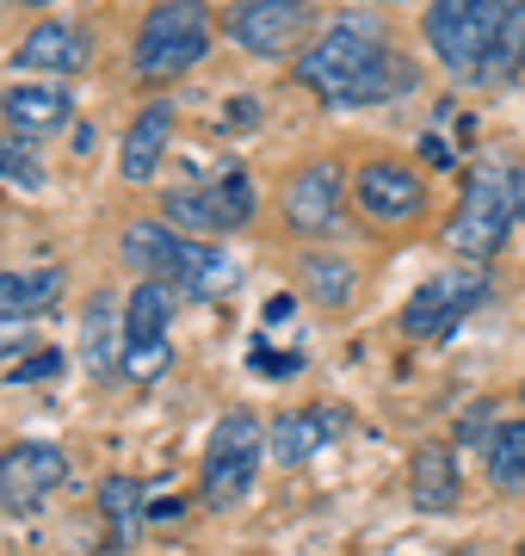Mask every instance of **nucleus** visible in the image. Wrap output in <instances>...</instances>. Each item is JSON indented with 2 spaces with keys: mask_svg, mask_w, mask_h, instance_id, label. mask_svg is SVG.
Instances as JSON below:
<instances>
[{
  "mask_svg": "<svg viewBox=\"0 0 525 556\" xmlns=\"http://www.w3.org/2000/svg\"><path fill=\"white\" fill-rule=\"evenodd\" d=\"M260 457H266V427L247 408L222 415L204 439V470H199V501L210 514H229L242 507L254 477H260Z\"/></svg>",
  "mask_w": 525,
  "mask_h": 556,
  "instance_id": "obj_4",
  "label": "nucleus"
},
{
  "mask_svg": "<svg viewBox=\"0 0 525 556\" xmlns=\"http://www.w3.org/2000/svg\"><path fill=\"white\" fill-rule=\"evenodd\" d=\"M254 217V179L242 167H229V174L204 179V186H180V192H167L162 199V223L167 229H185V236H229V229H242Z\"/></svg>",
  "mask_w": 525,
  "mask_h": 556,
  "instance_id": "obj_8",
  "label": "nucleus"
},
{
  "mask_svg": "<svg viewBox=\"0 0 525 556\" xmlns=\"http://www.w3.org/2000/svg\"><path fill=\"white\" fill-rule=\"evenodd\" d=\"M222 31H229L235 50H247V56L279 62L316 31V7H304V0H242V7L222 13Z\"/></svg>",
  "mask_w": 525,
  "mask_h": 556,
  "instance_id": "obj_9",
  "label": "nucleus"
},
{
  "mask_svg": "<svg viewBox=\"0 0 525 556\" xmlns=\"http://www.w3.org/2000/svg\"><path fill=\"white\" fill-rule=\"evenodd\" d=\"M62 298V266H38V273H0V328L43 316Z\"/></svg>",
  "mask_w": 525,
  "mask_h": 556,
  "instance_id": "obj_20",
  "label": "nucleus"
},
{
  "mask_svg": "<svg viewBox=\"0 0 525 556\" xmlns=\"http://www.w3.org/2000/svg\"><path fill=\"white\" fill-rule=\"evenodd\" d=\"M87 56H93V43H87L81 25L43 20L20 38V56L13 62H20L25 75H75V68H87Z\"/></svg>",
  "mask_w": 525,
  "mask_h": 556,
  "instance_id": "obj_15",
  "label": "nucleus"
},
{
  "mask_svg": "<svg viewBox=\"0 0 525 556\" xmlns=\"http://www.w3.org/2000/svg\"><path fill=\"white\" fill-rule=\"evenodd\" d=\"M68 482V457L50 439H20L0 452V514H31Z\"/></svg>",
  "mask_w": 525,
  "mask_h": 556,
  "instance_id": "obj_10",
  "label": "nucleus"
},
{
  "mask_svg": "<svg viewBox=\"0 0 525 556\" xmlns=\"http://www.w3.org/2000/svg\"><path fill=\"white\" fill-rule=\"evenodd\" d=\"M235 278H242V266L222 254V248L180 236V248H174V266H167L162 285H167L180 303H210V298H222V291H235Z\"/></svg>",
  "mask_w": 525,
  "mask_h": 556,
  "instance_id": "obj_14",
  "label": "nucleus"
},
{
  "mask_svg": "<svg viewBox=\"0 0 525 556\" xmlns=\"http://www.w3.org/2000/svg\"><path fill=\"white\" fill-rule=\"evenodd\" d=\"M167 142H174V100H155L142 105L137 124L124 130V155H118V174L130 179V186H142V179H155V167H162Z\"/></svg>",
  "mask_w": 525,
  "mask_h": 556,
  "instance_id": "obj_17",
  "label": "nucleus"
},
{
  "mask_svg": "<svg viewBox=\"0 0 525 556\" xmlns=\"http://www.w3.org/2000/svg\"><path fill=\"white\" fill-rule=\"evenodd\" d=\"M0 174H13L20 186H43V167L25 149H13V142H0Z\"/></svg>",
  "mask_w": 525,
  "mask_h": 556,
  "instance_id": "obj_25",
  "label": "nucleus"
},
{
  "mask_svg": "<svg viewBox=\"0 0 525 556\" xmlns=\"http://www.w3.org/2000/svg\"><path fill=\"white\" fill-rule=\"evenodd\" d=\"M341 433H346V415L341 408H328V402L284 408V415L266 427V457H272L279 470H297V464H309V457H322Z\"/></svg>",
  "mask_w": 525,
  "mask_h": 556,
  "instance_id": "obj_13",
  "label": "nucleus"
},
{
  "mask_svg": "<svg viewBox=\"0 0 525 556\" xmlns=\"http://www.w3.org/2000/svg\"><path fill=\"white\" fill-rule=\"evenodd\" d=\"M346 211V174L334 161H309L291 174L284 186V223L297 229V236H328Z\"/></svg>",
  "mask_w": 525,
  "mask_h": 556,
  "instance_id": "obj_12",
  "label": "nucleus"
},
{
  "mask_svg": "<svg viewBox=\"0 0 525 556\" xmlns=\"http://www.w3.org/2000/svg\"><path fill=\"white\" fill-rule=\"evenodd\" d=\"M520 192L525 174L507 155H483L464 179V199L445 223V248L458 254V266H483L495 248L507 241V229L520 223Z\"/></svg>",
  "mask_w": 525,
  "mask_h": 556,
  "instance_id": "obj_3",
  "label": "nucleus"
},
{
  "mask_svg": "<svg viewBox=\"0 0 525 556\" xmlns=\"http://www.w3.org/2000/svg\"><path fill=\"white\" fill-rule=\"evenodd\" d=\"M204 56H210V13L192 0L149 7V20L137 25V43H130L137 80H174L185 68H199Z\"/></svg>",
  "mask_w": 525,
  "mask_h": 556,
  "instance_id": "obj_5",
  "label": "nucleus"
},
{
  "mask_svg": "<svg viewBox=\"0 0 525 556\" xmlns=\"http://www.w3.org/2000/svg\"><path fill=\"white\" fill-rule=\"evenodd\" d=\"M81 365H87V378L124 371V309L105 291L87 303V316H81Z\"/></svg>",
  "mask_w": 525,
  "mask_h": 556,
  "instance_id": "obj_18",
  "label": "nucleus"
},
{
  "mask_svg": "<svg viewBox=\"0 0 525 556\" xmlns=\"http://www.w3.org/2000/svg\"><path fill=\"white\" fill-rule=\"evenodd\" d=\"M62 371V358L43 346V358H25V365H13V383H31V378H56Z\"/></svg>",
  "mask_w": 525,
  "mask_h": 556,
  "instance_id": "obj_26",
  "label": "nucleus"
},
{
  "mask_svg": "<svg viewBox=\"0 0 525 556\" xmlns=\"http://www.w3.org/2000/svg\"><path fill=\"white\" fill-rule=\"evenodd\" d=\"M353 204L364 211V223L396 229V223H414L426 211V186L402 161H364L359 179H353Z\"/></svg>",
  "mask_w": 525,
  "mask_h": 556,
  "instance_id": "obj_11",
  "label": "nucleus"
},
{
  "mask_svg": "<svg viewBox=\"0 0 525 556\" xmlns=\"http://www.w3.org/2000/svg\"><path fill=\"white\" fill-rule=\"evenodd\" d=\"M309 285H316V298H322V303H346V298H353V273H346L341 260L328 266V254H309Z\"/></svg>",
  "mask_w": 525,
  "mask_h": 556,
  "instance_id": "obj_24",
  "label": "nucleus"
},
{
  "mask_svg": "<svg viewBox=\"0 0 525 556\" xmlns=\"http://www.w3.org/2000/svg\"><path fill=\"white\" fill-rule=\"evenodd\" d=\"M174 248H180V229H167V223H130V229L118 236L124 266H130L137 278H149V285H162V278H167Z\"/></svg>",
  "mask_w": 525,
  "mask_h": 556,
  "instance_id": "obj_21",
  "label": "nucleus"
},
{
  "mask_svg": "<svg viewBox=\"0 0 525 556\" xmlns=\"http://www.w3.org/2000/svg\"><path fill=\"white\" fill-rule=\"evenodd\" d=\"M174 316H180V298L167 285L137 278V291L124 298V378L155 383L174 365Z\"/></svg>",
  "mask_w": 525,
  "mask_h": 556,
  "instance_id": "obj_7",
  "label": "nucleus"
},
{
  "mask_svg": "<svg viewBox=\"0 0 525 556\" xmlns=\"http://www.w3.org/2000/svg\"><path fill=\"white\" fill-rule=\"evenodd\" d=\"M520 396H525V383H520Z\"/></svg>",
  "mask_w": 525,
  "mask_h": 556,
  "instance_id": "obj_28",
  "label": "nucleus"
},
{
  "mask_svg": "<svg viewBox=\"0 0 525 556\" xmlns=\"http://www.w3.org/2000/svg\"><path fill=\"white\" fill-rule=\"evenodd\" d=\"M421 31L451 80L495 87L525 68V0H439L421 13Z\"/></svg>",
  "mask_w": 525,
  "mask_h": 556,
  "instance_id": "obj_2",
  "label": "nucleus"
},
{
  "mask_svg": "<svg viewBox=\"0 0 525 556\" xmlns=\"http://www.w3.org/2000/svg\"><path fill=\"white\" fill-rule=\"evenodd\" d=\"M458 457L451 445H421L414 464H408V501L421 507V514H451L458 507Z\"/></svg>",
  "mask_w": 525,
  "mask_h": 556,
  "instance_id": "obj_19",
  "label": "nucleus"
},
{
  "mask_svg": "<svg viewBox=\"0 0 525 556\" xmlns=\"http://www.w3.org/2000/svg\"><path fill=\"white\" fill-rule=\"evenodd\" d=\"M0 118L13 124L20 137H50V130H62V124L75 118V100L56 80H20V87L0 93Z\"/></svg>",
  "mask_w": 525,
  "mask_h": 556,
  "instance_id": "obj_16",
  "label": "nucleus"
},
{
  "mask_svg": "<svg viewBox=\"0 0 525 556\" xmlns=\"http://www.w3.org/2000/svg\"><path fill=\"white\" fill-rule=\"evenodd\" d=\"M100 507H105V519H112V544H130V526L142 519V489L130 477H105Z\"/></svg>",
  "mask_w": 525,
  "mask_h": 556,
  "instance_id": "obj_23",
  "label": "nucleus"
},
{
  "mask_svg": "<svg viewBox=\"0 0 525 556\" xmlns=\"http://www.w3.org/2000/svg\"><path fill=\"white\" fill-rule=\"evenodd\" d=\"M297 80L334 112H359V105L402 100L414 87V62L359 13V20H341L334 31H322L309 43L297 56Z\"/></svg>",
  "mask_w": 525,
  "mask_h": 556,
  "instance_id": "obj_1",
  "label": "nucleus"
},
{
  "mask_svg": "<svg viewBox=\"0 0 525 556\" xmlns=\"http://www.w3.org/2000/svg\"><path fill=\"white\" fill-rule=\"evenodd\" d=\"M520 223H525V192H520Z\"/></svg>",
  "mask_w": 525,
  "mask_h": 556,
  "instance_id": "obj_27",
  "label": "nucleus"
},
{
  "mask_svg": "<svg viewBox=\"0 0 525 556\" xmlns=\"http://www.w3.org/2000/svg\"><path fill=\"white\" fill-rule=\"evenodd\" d=\"M483 470L495 489H525V420H501L483 445Z\"/></svg>",
  "mask_w": 525,
  "mask_h": 556,
  "instance_id": "obj_22",
  "label": "nucleus"
},
{
  "mask_svg": "<svg viewBox=\"0 0 525 556\" xmlns=\"http://www.w3.org/2000/svg\"><path fill=\"white\" fill-rule=\"evenodd\" d=\"M483 303H488L483 266H445L426 285H414V298L402 303V334L408 340H445V334H458Z\"/></svg>",
  "mask_w": 525,
  "mask_h": 556,
  "instance_id": "obj_6",
  "label": "nucleus"
}]
</instances>
